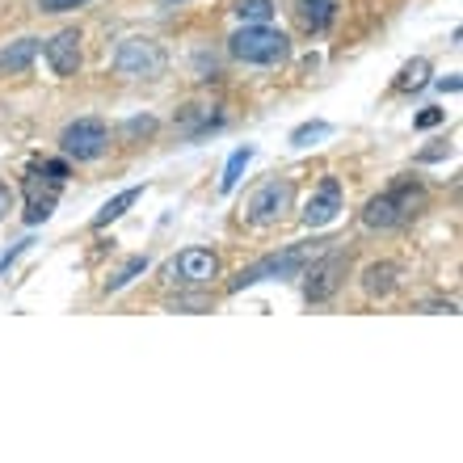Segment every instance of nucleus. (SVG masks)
I'll use <instances>...</instances> for the list:
<instances>
[{"label":"nucleus","mask_w":463,"mask_h":463,"mask_svg":"<svg viewBox=\"0 0 463 463\" xmlns=\"http://www.w3.org/2000/svg\"><path fill=\"white\" fill-rule=\"evenodd\" d=\"M421 207H426V190L417 182H401V185H392L388 194H379L366 203L363 223L366 228H401V223H409Z\"/></svg>","instance_id":"obj_1"},{"label":"nucleus","mask_w":463,"mask_h":463,"mask_svg":"<svg viewBox=\"0 0 463 463\" xmlns=\"http://www.w3.org/2000/svg\"><path fill=\"white\" fill-rule=\"evenodd\" d=\"M228 51L241 63H261V68H269V63H282L291 55V38L282 34V30H269V22L244 25V30H236V34L228 38Z\"/></svg>","instance_id":"obj_2"},{"label":"nucleus","mask_w":463,"mask_h":463,"mask_svg":"<svg viewBox=\"0 0 463 463\" xmlns=\"http://www.w3.org/2000/svg\"><path fill=\"white\" fill-rule=\"evenodd\" d=\"M165 68H169V60H165L156 38H122L114 51V72L122 80H160Z\"/></svg>","instance_id":"obj_3"},{"label":"nucleus","mask_w":463,"mask_h":463,"mask_svg":"<svg viewBox=\"0 0 463 463\" xmlns=\"http://www.w3.org/2000/svg\"><path fill=\"white\" fill-rule=\"evenodd\" d=\"M317 244V241H312ZM312 244H291V249H282V253H269L261 257L257 266L241 269L236 279H232V291H244V287H253V282H266V279H299L304 274V266L312 261Z\"/></svg>","instance_id":"obj_4"},{"label":"nucleus","mask_w":463,"mask_h":463,"mask_svg":"<svg viewBox=\"0 0 463 463\" xmlns=\"http://www.w3.org/2000/svg\"><path fill=\"white\" fill-rule=\"evenodd\" d=\"M345 269H350V257L342 253H325V257H312L304 266V299L307 304H325L329 295H337V287H342Z\"/></svg>","instance_id":"obj_5"},{"label":"nucleus","mask_w":463,"mask_h":463,"mask_svg":"<svg viewBox=\"0 0 463 463\" xmlns=\"http://www.w3.org/2000/svg\"><path fill=\"white\" fill-rule=\"evenodd\" d=\"M60 147L68 160H98V156H106V147H110V131H106L101 118H80V122H72V127H63Z\"/></svg>","instance_id":"obj_6"},{"label":"nucleus","mask_w":463,"mask_h":463,"mask_svg":"<svg viewBox=\"0 0 463 463\" xmlns=\"http://www.w3.org/2000/svg\"><path fill=\"white\" fill-rule=\"evenodd\" d=\"M291 198H295V185L287 177H269L253 198H249V207H244V220L257 223V228H266V223H279L282 211H291Z\"/></svg>","instance_id":"obj_7"},{"label":"nucleus","mask_w":463,"mask_h":463,"mask_svg":"<svg viewBox=\"0 0 463 463\" xmlns=\"http://www.w3.org/2000/svg\"><path fill=\"white\" fill-rule=\"evenodd\" d=\"M165 279L182 282V287H203V282L220 279V257L211 253V249H182L165 266Z\"/></svg>","instance_id":"obj_8"},{"label":"nucleus","mask_w":463,"mask_h":463,"mask_svg":"<svg viewBox=\"0 0 463 463\" xmlns=\"http://www.w3.org/2000/svg\"><path fill=\"white\" fill-rule=\"evenodd\" d=\"M337 211H342V182H337V177H325L317 194L304 203V215H299V220H304L307 228H325V223L337 220Z\"/></svg>","instance_id":"obj_9"},{"label":"nucleus","mask_w":463,"mask_h":463,"mask_svg":"<svg viewBox=\"0 0 463 463\" xmlns=\"http://www.w3.org/2000/svg\"><path fill=\"white\" fill-rule=\"evenodd\" d=\"M43 55H47L55 76H76L80 72V30H60V34L43 47Z\"/></svg>","instance_id":"obj_10"},{"label":"nucleus","mask_w":463,"mask_h":463,"mask_svg":"<svg viewBox=\"0 0 463 463\" xmlns=\"http://www.w3.org/2000/svg\"><path fill=\"white\" fill-rule=\"evenodd\" d=\"M55 198H60V185L47 182V190H43V169H30V173H25V223L51 220Z\"/></svg>","instance_id":"obj_11"},{"label":"nucleus","mask_w":463,"mask_h":463,"mask_svg":"<svg viewBox=\"0 0 463 463\" xmlns=\"http://www.w3.org/2000/svg\"><path fill=\"white\" fill-rule=\"evenodd\" d=\"M38 51H43V43H38V38H17V43H9V47L0 51V72H5V76H22L25 68L38 60Z\"/></svg>","instance_id":"obj_12"},{"label":"nucleus","mask_w":463,"mask_h":463,"mask_svg":"<svg viewBox=\"0 0 463 463\" xmlns=\"http://www.w3.org/2000/svg\"><path fill=\"white\" fill-rule=\"evenodd\" d=\"M139 198H144V185H131V190H122L118 198H110V203H106V207L93 215V228H110V223L122 220V215H127V211H131Z\"/></svg>","instance_id":"obj_13"},{"label":"nucleus","mask_w":463,"mask_h":463,"mask_svg":"<svg viewBox=\"0 0 463 463\" xmlns=\"http://www.w3.org/2000/svg\"><path fill=\"white\" fill-rule=\"evenodd\" d=\"M333 13H337V0H299V22L312 34H320L333 22Z\"/></svg>","instance_id":"obj_14"},{"label":"nucleus","mask_w":463,"mask_h":463,"mask_svg":"<svg viewBox=\"0 0 463 463\" xmlns=\"http://www.w3.org/2000/svg\"><path fill=\"white\" fill-rule=\"evenodd\" d=\"M396 274H401V269L392 266V261H379V266H371V269L363 274L366 295H388L392 287H396Z\"/></svg>","instance_id":"obj_15"},{"label":"nucleus","mask_w":463,"mask_h":463,"mask_svg":"<svg viewBox=\"0 0 463 463\" xmlns=\"http://www.w3.org/2000/svg\"><path fill=\"white\" fill-rule=\"evenodd\" d=\"M249 160H253V147H236V152H232L228 169H223V177H220V194H232V190L241 185V173L249 169Z\"/></svg>","instance_id":"obj_16"},{"label":"nucleus","mask_w":463,"mask_h":463,"mask_svg":"<svg viewBox=\"0 0 463 463\" xmlns=\"http://www.w3.org/2000/svg\"><path fill=\"white\" fill-rule=\"evenodd\" d=\"M236 17L244 25H266L274 17V0H236Z\"/></svg>","instance_id":"obj_17"},{"label":"nucleus","mask_w":463,"mask_h":463,"mask_svg":"<svg viewBox=\"0 0 463 463\" xmlns=\"http://www.w3.org/2000/svg\"><path fill=\"white\" fill-rule=\"evenodd\" d=\"M426 80H430V63H426V60L404 63L401 76H396V93H413V89H421Z\"/></svg>","instance_id":"obj_18"},{"label":"nucleus","mask_w":463,"mask_h":463,"mask_svg":"<svg viewBox=\"0 0 463 463\" xmlns=\"http://www.w3.org/2000/svg\"><path fill=\"white\" fill-rule=\"evenodd\" d=\"M144 269H147V257H131V261H127V266H122L118 274H114V279L106 282V291H122V287H127L131 279H139Z\"/></svg>","instance_id":"obj_19"},{"label":"nucleus","mask_w":463,"mask_h":463,"mask_svg":"<svg viewBox=\"0 0 463 463\" xmlns=\"http://www.w3.org/2000/svg\"><path fill=\"white\" fill-rule=\"evenodd\" d=\"M329 131H333L329 122H304V127H295L291 131V147H307L312 139H325Z\"/></svg>","instance_id":"obj_20"},{"label":"nucleus","mask_w":463,"mask_h":463,"mask_svg":"<svg viewBox=\"0 0 463 463\" xmlns=\"http://www.w3.org/2000/svg\"><path fill=\"white\" fill-rule=\"evenodd\" d=\"M89 0H38V9L43 13H68V9H80Z\"/></svg>","instance_id":"obj_21"},{"label":"nucleus","mask_w":463,"mask_h":463,"mask_svg":"<svg viewBox=\"0 0 463 463\" xmlns=\"http://www.w3.org/2000/svg\"><path fill=\"white\" fill-rule=\"evenodd\" d=\"M442 118H447V114H442L439 106H430V110H421V114H417V127H421V131H430V127H439Z\"/></svg>","instance_id":"obj_22"},{"label":"nucleus","mask_w":463,"mask_h":463,"mask_svg":"<svg viewBox=\"0 0 463 463\" xmlns=\"http://www.w3.org/2000/svg\"><path fill=\"white\" fill-rule=\"evenodd\" d=\"M139 131H156V122H152V118H135V122H127V135H139Z\"/></svg>","instance_id":"obj_23"},{"label":"nucleus","mask_w":463,"mask_h":463,"mask_svg":"<svg viewBox=\"0 0 463 463\" xmlns=\"http://www.w3.org/2000/svg\"><path fill=\"white\" fill-rule=\"evenodd\" d=\"M9 211H13V190L9 185H0V220H5Z\"/></svg>","instance_id":"obj_24"},{"label":"nucleus","mask_w":463,"mask_h":463,"mask_svg":"<svg viewBox=\"0 0 463 463\" xmlns=\"http://www.w3.org/2000/svg\"><path fill=\"white\" fill-rule=\"evenodd\" d=\"M439 89H442V93H459L463 80H459V76H451V80H439Z\"/></svg>","instance_id":"obj_25"},{"label":"nucleus","mask_w":463,"mask_h":463,"mask_svg":"<svg viewBox=\"0 0 463 463\" xmlns=\"http://www.w3.org/2000/svg\"><path fill=\"white\" fill-rule=\"evenodd\" d=\"M160 5H165V9H173V5H185V0H160Z\"/></svg>","instance_id":"obj_26"}]
</instances>
